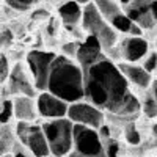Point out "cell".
Wrapping results in <instances>:
<instances>
[{"label": "cell", "instance_id": "cell-1", "mask_svg": "<svg viewBox=\"0 0 157 157\" xmlns=\"http://www.w3.org/2000/svg\"><path fill=\"white\" fill-rule=\"evenodd\" d=\"M83 72V99L104 113L121 118H135L141 112V101L132 93L130 85L116 63L104 52L75 58Z\"/></svg>", "mask_w": 157, "mask_h": 157}, {"label": "cell", "instance_id": "cell-2", "mask_svg": "<svg viewBox=\"0 0 157 157\" xmlns=\"http://www.w3.org/2000/svg\"><path fill=\"white\" fill-rule=\"evenodd\" d=\"M46 91L68 104L83 101V72L78 63L64 55H57L49 69Z\"/></svg>", "mask_w": 157, "mask_h": 157}, {"label": "cell", "instance_id": "cell-3", "mask_svg": "<svg viewBox=\"0 0 157 157\" xmlns=\"http://www.w3.org/2000/svg\"><path fill=\"white\" fill-rule=\"evenodd\" d=\"M72 126L68 118L46 120L41 124L52 157H66L72 151Z\"/></svg>", "mask_w": 157, "mask_h": 157}, {"label": "cell", "instance_id": "cell-4", "mask_svg": "<svg viewBox=\"0 0 157 157\" xmlns=\"http://www.w3.org/2000/svg\"><path fill=\"white\" fill-rule=\"evenodd\" d=\"M80 24H82V29L86 32V35L94 36L99 41L102 52H107L109 49L118 44V32L99 14V11L94 8V5L91 2L85 5V8L82 10Z\"/></svg>", "mask_w": 157, "mask_h": 157}, {"label": "cell", "instance_id": "cell-5", "mask_svg": "<svg viewBox=\"0 0 157 157\" xmlns=\"http://www.w3.org/2000/svg\"><path fill=\"white\" fill-rule=\"evenodd\" d=\"M16 135L19 138V143L33 157H49L50 155L41 124H35V121H32V123L17 121Z\"/></svg>", "mask_w": 157, "mask_h": 157}, {"label": "cell", "instance_id": "cell-6", "mask_svg": "<svg viewBox=\"0 0 157 157\" xmlns=\"http://www.w3.org/2000/svg\"><path fill=\"white\" fill-rule=\"evenodd\" d=\"M57 54L54 52H46V50H30L25 57V66H27L32 80L36 91H46L47 86V75L50 64L54 61Z\"/></svg>", "mask_w": 157, "mask_h": 157}, {"label": "cell", "instance_id": "cell-7", "mask_svg": "<svg viewBox=\"0 0 157 157\" xmlns=\"http://www.w3.org/2000/svg\"><path fill=\"white\" fill-rule=\"evenodd\" d=\"M72 151L80 155H105L98 130L82 124L72 126Z\"/></svg>", "mask_w": 157, "mask_h": 157}, {"label": "cell", "instance_id": "cell-8", "mask_svg": "<svg viewBox=\"0 0 157 157\" xmlns=\"http://www.w3.org/2000/svg\"><path fill=\"white\" fill-rule=\"evenodd\" d=\"M66 118L72 124H82L99 130L105 124V113L86 101H77L68 105Z\"/></svg>", "mask_w": 157, "mask_h": 157}, {"label": "cell", "instance_id": "cell-9", "mask_svg": "<svg viewBox=\"0 0 157 157\" xmlns=\"http://www.w3.org/2000/svg\"><path fill=\"white\" fill-rule=\"evenodd\" d=\"M6 83H8L10 94H13V96H29V98L38 96V91L35 90L32 75H30L27 66H25V63H22V61L16 63L13 66V69H10Z\"/></svg>", "mask_w": 157, "mask_h": 157}, {"label": "cell", "instance_id": "cell-10", "mask_svg": "<svg viewBox=\"0 0 157 157\" xmlns=\"http://www.w3.org/2000/svg\"><path fill=\"white\" fill-rule=\"evenodd\" d=\"M68 102L61 101L60 98L50 94L49 91H41L36 96V112L38 116L46 120H55V118H66Z\"/></svg>", "mask_w": 157, "mask_h": 157}, {"label": "cell", "instance_id": "cell-11", "mask_svg": "<svg viewBox=\"0 0 157 157\" xmlns=\"http://www.w3.org/2000/svg\"><path fill=\"white\" fill-rule=\"evenodd\" d=\"M116 46L120 50V57L126 63H138L149 52V43L143 36H127Z\"/></svg>", "mask_w": 157, "mask_h": 157}, {"label": "cell", "instance_id": "cell-12", "mask_svg": "<svg viewBox=\"0 0 157 157\" xmlns=\"http://www.w3.org/2000/svg\"><path fill=\"white\" fill-rule=\"evenodd\" d=\"M151 0H130V3L124 6V14L137 24L141 30H149L155 25V19L151 14Z\"/></svg>", "mask_w": 157, "mask_h": 157}, {"label": "cell", "instance_id": "cell-13", "mask_svg": "<svg viewBox=\"0 0 157 157\" xmlns=\"http://www.w3.org/2000/svg\"><path fill=\"white\" fill-rule=\"evenodd\" d=\"M116 66H118V69L121 71V74L124 75V78L127 80L129 85H134L135 88L143 90V91L149 90L151 82H152V74H149L148 71L143 69L141 64L118 61Z\"/></svg>", "mask_w": 157, "mask_h": 157}, {"label": "cell", "instance_id": "cell-14", "mask_svg": "<svg viewBox=\"0 0 157 157\" xmlns=\"http://www.w3.org/2000/svg\"><path fill=\"white\" fill-rule=\"evenodd\" d=\"M13 104V116L16 121H25L32 123L38 118L36 112V98H29V96H13L11 99Z\"/></svg>", "mask_w": 157, "mask_h": 157}, {"label": "cell", "instance_id": "cell-15", "mask_svg": "<svg viewBox=\"0 0 157 157\" xmlns=\"http://www.w3.org/2000/svg\"><path fill=\"white\" fill-rule=\"evenodd\" d=\"M58 16L66 27H74L82 21V6L75 3L74 0L64 2L63 5L58 6Z\"/></svg>", "mask_w": 157, "mask_h": 157}, {"label": "cell", "instance_id": "cell-16", "mask_svg": "<svg viewBox=\"0 0 157 157\" xmlns=\"http://www.w3.org/2000/svg\"><path fill=\"white\" fill-rule=\"evenodd\" d=\"M91 3L94 5V8L99 11V14L107 22H110L115 16L124 13L123 8L118 5L116 0H91Z\"/></svg>", "mask_w": 157, "mask_h": 157}, {"label": "cell", "instance_id": "cell-17", "mask_svg": "<svg viewBox=\"0 0 157 157\" xmlns=\"http://www.w3.org/2000/svg\"><path fill=\"white\" fill-rule=\"evenodd\" d=\"M109 24L112 25V27H113L118 33H130V29H132V25H134V22L130 21V19L124 14V13L115 16Z\"/></svg>", "mask_w": 157, "mask_h": 157}, {"label": "cell", "instance_id": "cell-18", "mask_svg": "<svg viewBox=\"0 0 157 157\" xmlns=\"http://www.w3.org/2000/svg\"><path fill=\"white\" fill-rule=\"evenodd\" d=\"M124 138H126V141L129 143V145H140L141 137H140V132H138V129H137L134 121H130L129 124H126V127H124Z\"/></svg>", "mask_w": 157, "mask_h": 157}, {"label": "cell", "instance_id": "cell-19", "mask_svg": "<svg viewBox=\"0 0 157 157\" xmlns=\"http://www.w3.org/2000/svg\"><path fill=\"white\" fill-rule=\"evenodd\" d=\"M141 104V110L145 112V115L148 116V118H157V102L154 101V98L151 96V93H148L146 96H145V99H143V102H140Z\"/></svg>", "mask_w": 157, "mask_h": 157}, {"label": "cell", "instance_id": "cell-20", "mask_svg": "<svg viewBox=\"0 0 157 157\" xmlns=\"http://www.w3.org/2000/svg\"><path fill=\"white\" fill-rule=\"evenodd\" d=\"M14 146V140L8 132H0V157L3 154H8L13 151Z\"/></svg>", "mask_w": 157, "mask_h": 157}, {"label": "cell", "instance_id": "cell-21", "mask_svg": "<svg viewBox=\"0 0 157 157\" xmlns=\"http://www.w3.org/2000/svg\"><path fill=\"white\" fill-rule=\"evenodd\" d=\"M38 2L39 0H6V5L17 11H27V10L33 8Z\"/></svg>", "mask_w": 157, "mask_h": 157}, {"label": "cell", "instance_id": "cell-22", "mask_svg": "<svg viewBox=\"0 0 157 157\" xmlns=\"http://www.w3.org/2000/svg\"><path fill=\"white\" fill-rule=\"evenodd\" d=\"M143 69L148 71L149 74H152L155 69H157V52H148V55L143 58Z\"/></svg>", "mask_w": 157, "mask_h": 157}, {"label": "cell", "instance_id": "cell-23", "mask_svg": "<svg viewBox=\"0 0 157 157\" xmlns=\"http://www.w3.org/2000/svg\"><path fill=\"white\" fill-rule=\"evenodd\" d=\"M13 118V104H11V99L5 101L2 109H0V123H8Z\"/></svg>", "mask_w": 157, "mask_h": 157}, {"label": "cell", "instance_id": "cell-24", "mask_svg": "<svg viewBox=\"0 0 157 157\" xmlns=\"http://www.w3.org/2000/svg\"><path fill=\"white\" fill-rule=\"evenodd\" d=\"M78 46H80V43H78V41L64 44V46L61 47V52H63L61 55H64V57H68V58L75 60V54H77V49H78Z\"/></svg>", "mask_w": 157, "mask_h": 157}, {"label": "cell", "instance_id": "cell-25", "mask_svg": "<svg viewBox=\"0 0 157 157\" xmlns=\"http://www.w3.org/2000/svg\"><path fill=\"white\" fill-rule=\"evenodd\" d=\"M8 74H10V64H8V60H6V57L0 55V83L6 82Z\"/></svg>", "mask_w": 157, "mask_h": 157}, {"label": "cell", "instance_id": "cell-26", "mask_svg": "<svg viewBox=\"0 0 157 157\" xmlns=\"http://www.w3.org/2000/svg\"><path fill=\"white\" fill-rule=\"evenodd\" d=\"M13 148H14V152H11L13 154V157H33L27 149H25L22 145H21V143H17V145H14V146H13Z\"/></svg>", "mask_w": 157, "mask_h": 157}, {"label": "cell", "instance_id": "cell-27", "mask_svg": "<svg viewBox=\"0 0 157 157\" xmlns=\"http://www.w3.org/2000/svg\"><path fill=\"white\" fill-rule=\"evenodd\" d=\"M149 10H151V14H152V17H154V19H155V22H157V0H151Z\"/></svg>", "mask_w": 157, "mask_h": 157}, {"label": "cell", "instance_id": "cell-28", "mask_svg": "<svg viewBox=\"0 0 157 157\" xmlns=\"http://www.w3.org/2000/svg\"><path fill=\"white\" fill-rule=\"evenodd\" d=\"M149 88H151V96H152L154 101L157 102V78L151 82V86H149Z\"/></svg>", "mask_w": 157, "mask_h": 157}, {"label": "cell", "instance_id": "cell-29", "mask_svg": "<svg viewBox=\"0 0 157 157\" xmlns=\"http://www.w3.org/2000/svg\"><path fill=\"white\" fill-rule=\"evenodd\" d=\"M66 157H105V155H80V154H77V152L71 151Z\"/></svg>", "mask_w": 157, "mask_h": 157}, {"label": "cell", "instance_id": "cell-30", "mask_svg": "<svg viewBox=\"0 0 157 157\" xmlns=\"http://www.w3.org/2000/svg\"><path fill=\"white\" fill-rule=\"evenodd\" d=\"M116 2H118V5H120L121 8H124V6H127L130 3V0H116Z\"/></svg>", "mask_w": 157, "mask_h": 157}, {"label": "cell", "instance_id": "cell-31", "mask_svg": "<svg viewBox=\"0 0 157 157\" xmlns=\"http://www.w3.org/2000/svg\"><path fill=\"white\" fill-rule=\"evenodd\" d=\"M74 2H75V3H78V5H88V3L91 2V0H74Z\"/></svg>", "mask_w": 157, "mask_h": 157}, {"label": "cell", "instance_id": "cell-32", "mask_svg": "<svg viewBox=\"0 0 157 157\" xmlns=\"http://www.w3.org/2000/svg\"><path fill=\"white\" fill-rule=\"evenodd\" d=\"M152 134L157 137V120H155V123L152 124Z\"/></svg>", "mask_w": 157, "mask_h": 157}, {"label": "cell", "instance_id": "cell-33", "mask_svg": "<svg viewBox=\"0 0 157 157\" xmlns=\"http://www.w3.org/2000/svg\"><path fill=\"white\" fill-rule=\"evenodd\" d=\"M2 157H13V154H11V152H8V154H3Z\"/></svg>", "mask_w": 157, "mask_h": 157}, {"label": "cell", "instance_id": "cell-34", "mask_svg": "<svg viewBox=\"0 0 157 157\" xmlns=\"http://www.w3.org/2000/svg\"><path fill=\"white\" fill-rule=\"evenodd\" d=\"M155 49H157V39H155Z\"/></svg>", "mask_w": 157, "mask_h": 157}, {"label": "cell", "instance_id": "cell-35", "mask_svg": "<svg viewBox=\"0 0 157 157\" xmlns=\"http://www.w3.org/2000/svg\"><path fill=\"white\" fill-rule=\"evenodd\" d=\"M49 157H52V155H49Z\"/></svg>", "mask_w": 157, "mask_h": 157}]
</instances>
